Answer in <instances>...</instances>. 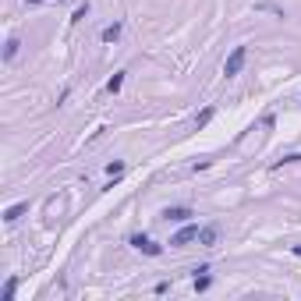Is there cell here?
<instances>
[{
	"mask_svg": "<svg viewBox=\"0 0 301 301\" xmlns=\"http://www.w3.org/2000/svg\"><path fill=\"white\" fill-rule=\"evenodd\" d=\"M244 61H248V46H234V50L227 53V61H224V75H227V78L241 75V68H244Z\"/></svg>",
	"mask_w": 301,
	"mask_h": 301,
	"instance_id": "obj_1",
	"label": "cell"
},
{
	"mask_svg": "<svg viewBox=\"0 0 301 301\" xmlns=\"http://www.w3.org/2000/svg\"><path fill=\"white\" fill-rule=\"evenodd\" d=\"M199 224H184L174 237H170V248H184V244H191V241H199Z\"/></svg>",
	"mask_w": 301,
	"mask_h": 301,
	"instance_id": "obj_2",
	"label": "cell"
},
{
	"mask_svg": "<svg viewBox=\"0 0 301 301\" xmlns=\"http://www.w3.org/2000/svg\"><path fill=\"white\" fill-rule=\"evenodd\" d=\"M131 248H135V252H142V255H152V259H156V255H163V244H156V241L146 237V234H131Z\"/></svg>",
	"mask_w": 301,
	"mask_h": 301,
	"instance_id": "obj_3",
	"label": "cell"
},
{
	"mask_svg": "<svg viewBox=\"0 0 301 301\" xmlns=\"http://www.w3.org/2000/svg\"><path fill=\"white\" fill-rule=\"evenodd\" d=\"M195 213H191V206H167L163 209V220L167 224H188Z\"/></svg>",
	"mask_w": 301,
	"mask_h": 301,
	"instance_id": "obj_4",
	"label": "cell"
},
{
	"mask_svg": "<svg viewBox=\"0 0 301 301\" xmlns=\"http://www.w3.org/2000/svg\"><path fill=\"white\" fill-rule=\"evenodd\" d=\"M216 241H220V227L216 224H209V227L199 230V244H202V248H216Z\"/></svg>",
	"mask_w": 301,
	"mask_h": 301,
	"instance_id": "obj_5",
	"label": "cell"
},
{
	"mask_svg": "<svg viewBox=\"0 0 301 301\" xmlns=\"http://www.w3.org/2000/svg\"><path fill=\"white\" fill-rule=\"evenodd\" d=\"M121 29H124V25H121V21H114V25H106V29H103V36H99V39H103V43H114V39L121 36Z\"/></svg>",
	"mask_w": 301,
	"mask_h": 301,
	"instance_id": "obj_6",
	"label": "cell"
},
{
	"mask_svg": "<svg viewBox=\"0 0 301 301\" xmlns=\"http://www.w3.org/2000/svg\"><path fill=\"white\" fill-rule=\"evenodd\" d=\"M21 213H29V202H18V206H11V209L4 213V220H7V224H14V220H18Z\"/></svg>",
	"mask_w": 301,
	"mask_h": 301,
	"instance_id": "obj_7",
	"label": "cell"
},
{
	"mask_svg": "<svg viewBox=\"0 0 301 301\" xmlns=\"http://www.w3.org/2000/svg\"><path fill=\"white\" fill-rule=\"evenodd\" d=\"M18 46H21V43H18V36H11V39H7V46H4V61H14V57H18Z\"/></svg>",
	"mask_w": 301,
	"mask_h": 301,
	"instance_id": "obj_8",
	"label": "cell"
},
{
	"mask_svg": "<svg viewBox=\"0 0 301 301\" xmlns=\"http://www.w3.org/2000/svg\"><path fill=\"white\" fill-rule=\"evenodd\" d=\"M121 85H124V71H117V75L106 81V92H121Z\"/></svg>",
	"mask_w": 301,
	"mask_h": 301,
	"instance_id": "obj_9",
	"label": "cell"
},
{
	"mask_svg": "<svg viewBox=\"0 0 301 301\" xmlns=\"http://www.w3.org/2000/svg\"><path fill=\"white\" fill-rule=\"evenodd\" d=\"M213 114H216V110H213V106H206V110H202V114L195 117V124H199V128H206V124L213 121Z\"/></svg>",
	"mask_w": 301,
	"mask_h": 301,
	"instance_id": "obj_10",
	"label": "cell"
},
{
	"mask_svg": "<svg viewBox=\"0 0 301 301\" xmlns=\"http://www.w3.org/2000/svg\"><path fill=\"white\" fill-rule=\"evenodd\" d=\"M14 287H18V280L11 277V280L4 284V294H0V298H4V301H11V298H14Z\"/></svg>",
	"mask_w": 301,
	"mask_h": 301,
	"instance_id": "obj_11",
	"label": "cell"
},
{
	"mask_svg": "<svg viewBox=\"0 0 301 301\" xmlns=\"http://www.w3.org/2000/svg\"><path fill=\"white\" fill-rule=\"evenodd\" d=\"M209 284H213L209 277H199V273H195V291H209Z\"/></svg>",
	"mask_w": 301,
	"mask_h": 301,
	"instance_id": "obj_12",
	"label": "cell"
},
{
	"mask_svg": "<svg viewBox=\"0 0 301 301\" xmlns=\"http://www.w3.org/2000/svg\"><path fill=\"white\" fill-rule=\"evenodd\" d=\"M106 174H110V177H114V174H124V163H121V159H117V163H110V167H106Z\"/></svg>",
	"mask_w": 301,
	"mask_h": 301,
	"instance_id": "obj_13",
	"label": "cell"
},
{
	"mask_svg": "<svg viewBox=\"0 0 301 301\" xmlns=\"http://www.w3.org/2000/svg\"><path fill=\"white\" fill-rule=\"evenodd\" d=\"M85 14H89V4H81V7H78V11H75V18H71V21H81Z\"/></svg>",
	"mask_w": 301,
	"mask_h": 301,
	"instance_id": "obj_14",
	"label": "cell"
},
{
	"mask_svg": "<svg viewBox=\"0 0 301 301\" xmlns=\"http://www.w3.org/2000/svg\"><path fill=\"white\" fill-rule=\"evenodd\" d=\"M294 255H298V259H301V244H294Z\"/></svg>",
	"mask_w": 301,
	"mask_h": 301,
	"instance_id": "obj_15",
	"label": "cell"
}]
</instances>
